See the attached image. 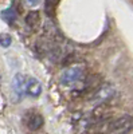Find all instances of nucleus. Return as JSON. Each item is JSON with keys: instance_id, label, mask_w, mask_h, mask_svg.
<instances>
[{"instance_id": "obj_1", "label": "nucleus", "mask_w": 133, "mask_h": 134, "mask_svg": "<svg viewBox=\"0 0 133 134\" xmlns=\"http://www.w3.org/2000/svg\"><path fill=\"white\" fill-rule=\"evenodd\" d=\"M133 129V117L121 115L113 121H108L99 130L102 134H126Z\"/></svg>"}, {"instance_id": "obj_2", "label": "nucleus", "mask_w": 133, "mask_h": 134, "mask_svg": "<svg viewBox=\"0 0 133 134\" xmlns=\"http://www.w3.org/2000/svg\"><path fill=\"white\" fill-rule=\"evenodd\" d=\"M83 79H85V67L83 66H79V64L69 67L67 70L63 71V74L61 76L62 85L69 86V87L77 85L78 82H81Z\"/></svg>"}, {"instance_id": "obj_3", "label": "nucleus", "mask_w": 133, "mask_h": 134, "mask_svg": "<svg viewBox=\"0 0 133 134\" xmlns=\"http://www.w3.org/2000/svg\"><path fill=\"white\" fill-rule=\"evenodd\" d=\"M114 95V87L109 83H102L95 91L92 93V102L95 105H101L109 100Z\"/></svg>"}, {"instance_id": "obj_4", "label": "nucleus", "mask_w": 133, "mask_h": 134, "mask_svg": "<svg viewBox=\"0 0 133 134\" xmlns=\"http://www.w3.org/2000/svg\"><path fill=\"white\" fill-rule=\"evenodd\" d=\"M24 124L26 126L32 130V131H36L39 129L43 127L44 125V118L40 113H38V111H28V113L24 115Z\"/></svg>"}, {"instance_id": "obj_5", "label": "nucleus", "mask_w": 133, "mask_h": 134, "mask_svg": "<svg viewBox=\"0 0 133 134\" xmlns=\"http://www.w3.org/2000/svg\"><path fill=\"white\" fill-rule=\"evenodd\" d=\"M26 93L34 98L39 97L42 94V85L35 78H28V79H26Z\"/></svg>"}, {"instance_id": "obj_6", "label": "nucleus", "mask_w": 133, "mask_h": 134, "mask_svg": "<svg viewBox=\"0 0 133 134\" xmlns=\"http://www.w3.org/2000/svg\"><path fill=\"white\" fill-rule=\"evenodd\" d=\"M101 85H102V79L99 75H92L83 79V88L85 91H89V93L95 91Z\"/></svg>"}, {"instance_id": "obj_7", "label": "nucleus", "mask_w": 133, "mask_h": 134, "mask_svg": "<svg viewBox=\"0 0 133 134\" xmlns=\"http://www.w3.org/2000/svg\"><path fill=\"white\" fill-rule=\"evenodd\" d=\"M12 87H14V91L18 95V98H22L23 94L26 93V79L23 78V75L16 74L14 78V82H12Z\"/></svg>"}, {"instance_id": "obj_8", "label": "nucleus", "mask_w": 133, "mask_h": 134, "mask_svg": "<svg viewBox=\"0 0 133 134\" xmlns=\"http://www.w3.org/2000/svg\"><path fill=\"white\" fill-rule=\"evenodd\" d=\"M39 23H40V14L38 11H30L26 16V24L31 30H36Z\"/></svg>"}, {"instance_id": "obj_9", "label": "nucleus", "mask_w": 133, "mask_h": 134, "mask_svg": "<svg viewBox=\"0 0 133 134\" xmlns=\"http://www.w3.org/2000/svg\"><path fill=\"white\" fill-rule=\"evenodd\" d=\"M2 19L4 20V21H7V23H14L15 21V19H16V12H15V9H12V8H7V9H4L3 12H2Z\"/></svg>"}, {"instance_id": "obj_10", "label": "nucleus", "mask_w": 133, "mask_h": 134, "mask_svg": "<svg viewBox=\"0 0 133 134\" xmlns=\"http://www.w3.org/2000/svg\"><path fill=\"white\" fill-rule=\"evenodd\" d=\"M55 8H57V0H46L44 3V11H46L47 16H54L55 15Z\"/></svg>"}, {"instance_id": "obj_11", "label": "nucleus", "mask_w": 133, "mask_h": 134, "mask_svg": "<svg viewBox=\"0 0 133 134\" xmlns=\"http://www.w3.org/2000/svg\"><path fill=\"white\" fill-rule=\"evenodd\" d=\"M11 43H12V39H11L8 34H0V46L7 48L11 46Z\"/></svg>"}, {"instance_id": "obj_12", "label": "nucleus", "mask_w": 133, "mask_h": 134, "mask_svg": "<svg viewBox=\"0 0 133 134\" xmlns=\"http://www.w3.org/2000/svg\"><path fill=\"white\" fill-rule=\"evenodd\" d=\"M39 3V0H27V4H30V5H36Z\"/></svg>"}]
</instances>
